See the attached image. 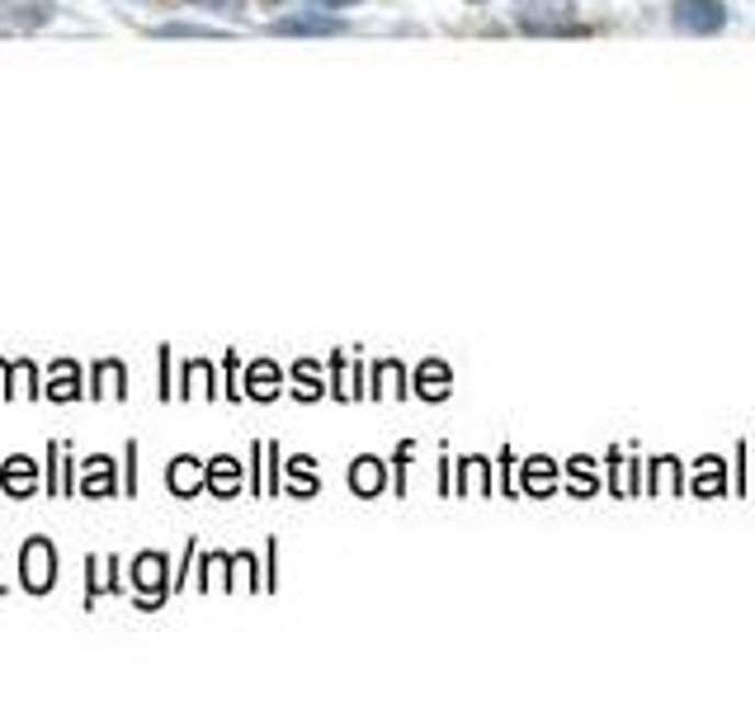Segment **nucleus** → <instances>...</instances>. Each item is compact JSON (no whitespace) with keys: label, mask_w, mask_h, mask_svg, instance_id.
<instances>
[{"label":"nucleus","mask_w":755,"mask_h":708,"mask_svg":"<svg viewBox=\"0 0 755 708\" xmlns=\"http://www.w3.org/2000/svg\"><path fill=\"white\" fill-rule=\"evenodd\" d=\"M24 581H29V591L53 586V553H47V543H29V553H24Z\"/></svg>","instance_id":"1"}]
</instances>
